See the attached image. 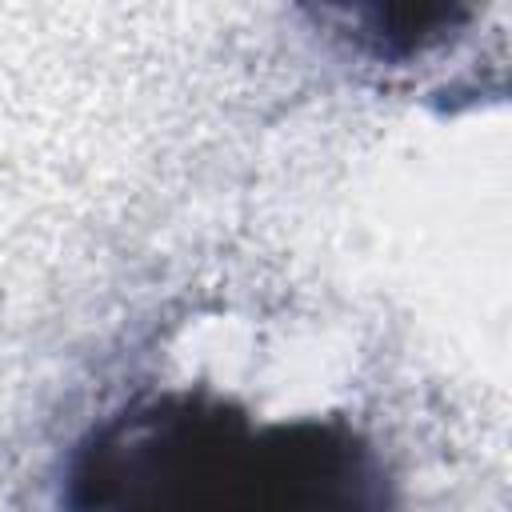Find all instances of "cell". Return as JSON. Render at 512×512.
<instances>
[{
  "mask_svg": "<svg viewBox=\"0 0 512 512\" xmlns=\"http://www.w3.org/2000/svg\"><path fill=\"white\" fill-rule=\"evenodd\" d=\"M60 512H396V488L344 416H256L212 388H168L76 440Z\"/></svg>",
  "mask_w": 512,
  "mask_h": 512,
  "instance_id": "6da1fadb",
  "label": "cell"
}]
</instances>
